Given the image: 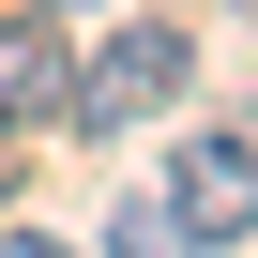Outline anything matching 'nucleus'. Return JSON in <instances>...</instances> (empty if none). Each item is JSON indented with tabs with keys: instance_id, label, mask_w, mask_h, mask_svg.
Instances as JSON below:
<instances>
[{
	"instance_id": "nucleus-5",
	"label": "nucleus",
	"mask_w": 258,
	"mask_h": 258,
	"mask_svg": "<svg viewBox=\"0 0 258 258\" xmlns=\"http://www.w3.org/2000/svg\"><path fill=\"white\" fill-rule=\"evenodd\" d=\"M46 16H76V0H46Z\"/></svg>"
},
{
	"instance_id": "nucleus-4",
	"label": "nucleus",
	"mask_w": 258,
	"mask_h": 258,
	"mask_svg": "<svg viewBox=\"0 0 258 258\" xmlns=\"http://www.w3.org/2000/svg\"><path fill=\"white\" fill-rule=\"evenodd\" d=\"M0 182H16V152H0Z\"/></svg>"
},
{
	"instance_id": "nucleus-2",
	"label": "nucleus",
	"mask_w": 258,
	"mask_h": 258,
	"mask_svg": "<svg viewBox=\"0 0 258 258\" xmlns=\"http://www.w3.org/2000/svg\"><path fill=\"white\" fill-rule=\"evenodd\" d=\"M152 198H167L182 243H258V121H182Z\"/></svg>"
},
{
	"instance_id": "nucleus-3",
	"label": "nucleus",
	"mask_w": 258,
	"mask_h": 258,
	"mask_svg": "<svg viewBox=\"0 0 258 258\" xmlns=\"http://www.w3.org/2000/svg\"><path fill=\"white\" fill-rule=\"evenodd\" d=\"M61 106H76V46L31 0V16H0V137H61Z\"/></svg>"
},
{
	"instance_id": "nucleus-1",
	"label": "nucleus",
	"mask_w": 258,
	"mask_h": 258,
	"mask_svg": "<svg viewBox=\"0 0 258 258\" xmlns=\"http://www.w3.org/2000/svg\"><path fill=\"white\" fill-rule=\"evenodd\" d=\"M182 91H198V31H182V16H121V31L76 61V106H61V121H76V137H137V121H167Z\"/></svg>"
}]
</instances>
